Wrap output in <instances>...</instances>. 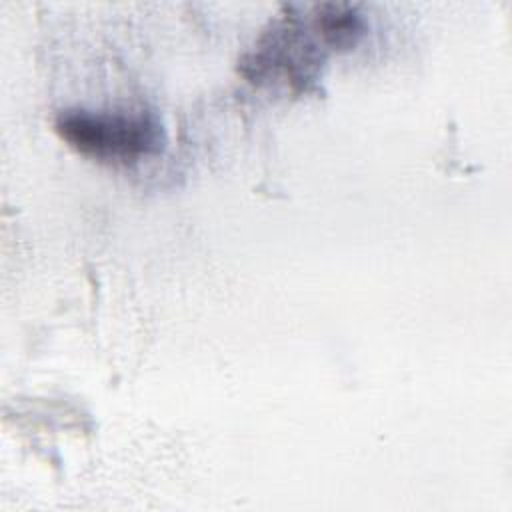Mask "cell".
<instances>
[{
  "mask_svg": "<svg viewBox=\"0 0 512 512\" xmlns=\"http://www.w3.org/2000/svg\"><path fill=\"white\" fill-rule=\"evenodd\" d=\"M56 132L82 156L108 164H132L164 148V128L148 112L62 110Z\"/></svg>",
  "mask_w": 512,
  "mask_h": 512,
  "instance_id": "6da1fadb",
  "label": "cell"
},
{
  "mask_svg": "<svg viewBox=\"0 0 512 512\" xmlns=\"http://www.w3.org/2000/svg\"><path fill=\"white\" fill-rule=\"evenodd\" d=\"M322 40L332 48H352L364 32V22L352 10L324 6L314 20Z\"/></svg>",
  "mask_w": 512,
  "mask_h": 512,
  "instance_id": "7a4b0ae2",
  "label": "cell"
}]
</instances>
